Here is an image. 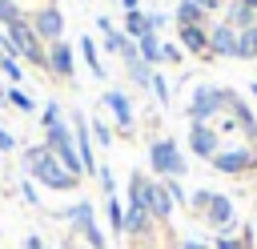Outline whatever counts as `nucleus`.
<instances>
[{"mask_svg": "<svg viewBox=\"0 0 257 249\" xmlns=\"http://www.w3.org/2000/svg\"><path fill=\"white\" fill-rule=\"evenodd\" d=\"M24 169H28L44 189H56V193H64V189H76V185H80V177H72V173H68V169L48 153V145H44V141L24 149Z\"/></svg>", "mask_w": 257, "mask_h": 249, "instance_id": "1", "label": "nucleus"}, {"mask_svg": "<svg viewBox=\"0 0 257 249\" xmlns=\"http://www.w3.org/2000/svg\"><path fill=\"white\" fill-rule=\"evenodd\" d=\"M229 100H233L229 88H213V84L193 88V100H189V125H217L221 112L229 108Z\"/></svg>", "mask_w": 257, "mask_h": 249, "instance_id": "2", "label": "nucleus"}, {"mask_svg": "<svg viewBox=\"0 0 257 249\" xmlns=\"http://www.w3.org/2000/svg\"><path fill=\"white\" fill-rule=\"evenodd\" d=\"M44 145H48V153H52L72 177H84V165H80V153H76V141H72V125H68V120L48 125V129H44Z\"/></svg>", "mask_w": 257, "mask_h": 249, "instance_id": "3", "label": "nucleus"}, {"mask_svg": "<svg viewBox=\"0 0 257 249\" xmlns=\"http://www.w3.org/2000/svg\"><path fill=\"white\" fill-rule=\"evenodd\" d=\"M149 165H153V173H157V181H165V177H185V169H189V161H185V153H181V145L173 141V137H157L153 145H149Z\"/></svg>", "mask_w": 257, "mask_h": 249, "instance_id": "4", "label": "nucleus"}, {"mask_svg": "<svg viewBox=\"0 0 257 249\" xmlns=\"http://www.w3.org/2000/svg\"><path fill=\"white\" fill-rule=\"evenodd\" d=\"M60 221H64V225H72V229H76L92 249H108V241H104V233H100L96 213H92V205H88V201H76V205L60 209Z\"/></svg>", "mask_w": 257, "mask_h": 249, "instance_id": "5", "label": "nucleus"}, {"mask_svg": "<svg viewBox=\"0 0 257 249\" xmlns=\"http://www.w3.org/2000/svg\"><path fill=\"white\" fill-rule=\"evenodd\" d=\"M217 173H225V177H245L253 165H257V149L253 145H221V153L209 161Z\"/></svg>", "mask_w": 257, "mask_h": 249, "instance_id": "6", "label": "nucleus"}, {"mask_svg": "<svg viewBox=\"0 0 257 249\" xmlns=\"http://www.w3.org/2000/svg\"><path fill=\"white\" fill-rule=\"evenodd\" d=\"M32 32L40 36V40H48V44H56V40H64V16H60V8L56 4H40L36 12H32Z\"/></svg>", "mask_w": 257, "mask_h": 249, "instance_id": "7", "label": "nucleus"}, {"mask_svg": "<svg viewBox=\"0 0 257 249\" xmlns=\"http://www.w3.org/2000/svg\"><path fill=\"white\" fill-rule=\"evenodd\" d=\"M201 221H205V225H213L217 233H233V225H237L233 197H225V193H213V201H209V209L201 213Z\"/></svg>", "mask_w": 257, "mask_h": 249, "instance_id": "8", "label": "nucleus"}, {"mask_svg": "<svg viewBox=\"0 0 257 249\" xmlns=\"http://www.w3.org/2000/svg\"><path fill=\"white\" fill-rule=\"evenodd\" d=\"M72 141H76V153H80V165H84V177H96V157H92V133H88V116L84 112H72Z\"/></svg>", "mask_w": 257, "mask_h": 249, "instance_id": "9", "label": "nucleus"}, {"mask_svg": "<svg viewBox=\"0 0 257 249\" xmlns=\"http://www.w3.org/2000/svg\"><path fill=\"white\" fill-rule=\"evenodd\" d=\"M189 149H193V157L213 161L221 153V133L213 125H189Z\"/></svg>", "mask_w": 257, "mask_h": 249, "instance_id": "10", "label": "nucleus"}, {"mask_svg": "<svg viewBox=\"0 0 257 249\" xmlns=\"http://www.w3.org/2000/svg\"><path fill=\"white\" fill-rule=\"evenodd\" d=\"M157 233V221H153V213L145 209V205H128L124 209V237H133V241H145L149 245V237Z\"/></svg>", "mask_w": 257, "mask_h": 249, "instance_id": "11", "label": "nucleus"}, {"mask_svg": "<svg viewBox=\"0 0 257 249\" xmlns=\"http://www.w3.org/2000/svg\"><path fill=\"white\" fill-rule=\"evenodd\" d=\"M229 116H233V125H237V133L245 137V145H253L257 141V116H253V108L233 92V100H229Z\"/></svg>", "mask_w": 257, "mask_h": 249, "instance_id": "12", "label": "nucleus"}, {"mask_svg": "<svg viewBox=\"0 0 257 249\" xmlns=\"http://www.w3.org/2000/svg\"><path fill=\"white\" fill-rule=\"evenodd\" d=\"M173 197H169V189H165V181H157L153 177V185H149V213H153V221L157 225H165L169 217H173Z\"/></svg>", "mask_w": 257, "mask_h": 249, "instance_id": "13", "label": "nucleus"}, {"mask_svg": "<svg viewBox=\"0 0 257 249\" xmlns=\"http://www.w3.org/2000/svg\"><path fill=\"white\" fill-rule=\"evenodd\" d=\"M209 56H237V28H229L225 20L209 28Z\"/></svg>", "mask_w": 257, "mask_h": 249, "instance_id": "14", "label": "nucleus"}, {"mask_svg": "<svg viewBox=\"0 0 257 249\" xmlns=\"http://www.w3.org/2000/svg\"><path fill=\"white\" fill-rule=\"evenodd\" d=\"M177 36H181V48H185V52L209 56V28H205V24H185Z\"/></svg>", "mask_w": 257, "mask_h": 249, "instance_id": "15", "label": "nucleus"}, {"mask_svg": "<svg viewBox=\"0 0 257 249\" xmlns=\"http://www.w3.org/2000/svg\"><path fill=\"white\" fill-rule=\"evenodd\" d=\"M44 52H48V72L68 80V76H72V48H68L64 40H56V44H48Z\"/></svg>", "mask_w": 257, "mask_h": 249, "instance_id": "16", "label": "nucleus"}, {"mask_svg": "<svg viewBox=\"0 0 257 249\" xmlns=\"http://www.w3.org/2000/svg\"><path fill=\"white\" fill-rule=\"evenodd\" d=\"M104 104L112 108V116H116V129H124V133H128V129H133V100H128L120 88H108V92H104Z\"/></svg>", "mask_w": 257, "mask_h": 249, "instance_id": "17", "label": "nucleus"}, {"mask_svg": "<svg viewBox=\"0 0 257 249\" xmlns=\"http://www.w3.org/2000/svg\"><path fill=\"white\" fill-rule=\"evenodd\" d=\"M225 24L237 28V32H241V28H253V24H257V12H253L249 4H241V0H229V8H225Z\"/></svg>", "mask_w": 257, "mask_h": 249, "instance_id": "18", "label": "nucleus"}, {"mask_svg": "<svg viewBox=\"0 0 257 249\" xmlns=\"http://www.w3.org/2000/svg\"><path fill=\"white\" fill-rule=\"evenodd\" d=\"M149 185H153L149 173H128V205H145L149 209Z\"/></svg>", "mask_w": 257, "mask_h": 249, "instance_id": "19", "label": "nucleus"}, {"mask_svg": "<svg viewBox=\"0 0 257 249\" xmlns=\"http://www.w3.org/2000/svg\"><path fill=\"white\" fill-rule=\"evenodd\" d=\"M137 48H141V56H145V64H161V52H165V40H161L157 32H145V36L137 40Z\"/></svg>", "mask_w": 257, "mask_h": 249, "instance_id": "20", "label": "nucleus"}, {"mask_svg": "<svg viewBox=\"0 0 257 249\" xmlns=\"http://www.w3.org/2000/svg\"><path fill=\"white\" fill-rule=\"evenodd\" d=\"M104 213H108V229L124 237V205H120V197H104Z\"/></svg>", "mask_w": 257, "mask_h": 249, "instance_id": "21", "label": "nucleus"}, {"mask_svg": "<svg viewBox=\"0 0 257 249\" xmlns=\"http://www.w3.org/2000/svg\"><path fill=\"white\" fill-rule=\"evenodd\" d=\"M237 56H245V60H257V24L237 32Z\"/></svg>", "mask_w": 257, "mask_h": 249, "instance_id": "22", "label": "nucleus"}, {"mask_svg": "<svg viewBox=\"0 0 257 249\" xmlns=\"http://www.w3.org/2000/svg\"><path fill=\"white\" fill-rule=\"evenodd\" d=\"M149 32V16L145 12H124V36L128 40H141Z\"/></svg>", "mask_w": 257, "mask_h": 249, "instance_id": "23", "label": "nucleus"}, {"mask_svg": "<svg viewBox=\"0 0 257 249\" xmlns=\"http://www.w3.org/2000/svg\"><path fill=\"white\" fill-rule=\"evenodd\" d=\"M80 56H84V64L92 68V76H104V64H100V56H96L92 36H80Z\"/></svg>", "mask_w": 257, "mask_h": 249, "instance_id": "24", "label": "nucleus"}, {"mask_svg": "<svg viewBox=\"0 0 257 249\" xmlns=\"http://www.w3.org/2000/svg\"><path fill=\"white\" fill-rule=\"evenodd\" d=\"M4 100H8L12 108H20V112H32V108H36V100H32V96H28V92H24L20 84H12V88H4Z\"/></svg>", "mask_w": 257, "mask_h": 249, "instance_id": "25", "label": "nucleus"}, {"mask_svg": "<svg viewBox=\"0 0 257 249\" xmlns=\"http://www.w3.org/2000/svg\"><path fill=\"white\" fill-rule=\"evenodd\" d=\"M173 16H177V24H181V28H185V24H201V20H205V12H201L193 0H181Z\"/></svg>", "mask_w": 257, "mask_h": 249, "instance_id": "26", "label": "nucleus"}, {"mask_svg": "<svg viewBox=\"0 0 257 249\" xmlns=\"http://www.w3.org/2000/svg\"><path fill=\"white\" fill-rule=\"evenodd\" d=\"M20 20H28L24 8H20L16 0H0V28H12V24H20Z\"/></svg>", "mask_w": 257, "mask_h": 249, "instance_id": "27", "label": "nucleus"}, {"mask_svg": "<svg viewBox=\"0 0 257 249\" xmlns=\"http://www.w3.org/2000/svg\"><path fill=\"white\" fill-rule=\"evenodd\" d=\"M249 245H253V233H249V229H245L241 237H237V233H221V237L213 241V249H249Z\"/></svg>", "mask_w": 257, "mask_h": 249, "instance_id": "28", "label": "nucleus"}, {"mask_svg": "<svg viewBox=\"0 0 257 249\" xmlns=\"http://www.w3.org/2000/svg\"><path fill=\"white\" fill-rule=\"evenodd\" d=\"M0 72H4L12 84H20V80H24V68H20V60H16V56H8V52L0 56Z\"/></svg>", "mask_w": 257, "mask_h": 249, "instance_id": "29", "label": "nucleus"}, {"mask_svg": "<svg viewBox=\"0 0 257 249\" xmlns=\"http://www.w3.org/2000/svg\"><path fill=\"white\" fill-rule=\"evenodd\" d=\"M88 133H92V141H96L100 149H108V145H112V129H108L104 120H88Z\"/></svg>", "mask_w": 257, "mask_h": 249, "instance_id": "30", "label": "nucleus"}, {"mask_svg": "<svg viewBox=\"0 0 257 249\" xmlns=\"http://www.w3.org/2000/svg\"><path fill=\"white\" fill-rule=\"evenodd\" d=\"M209 201H213V189H193V193H189V209H193L197 217L209 209Z\"/></svg>", "mask_w": 257, "mask_h": 249, "instance_id": "31", "label": "nucleus"}, {"mask_svg": "<svg viewBox=\"0 0 257 249\" xmlns=\"http://www.w3.org/2000/svg\"><path fill=\"white\" fill-rule=\"evenodd\" d=\"M56 120H64V108H60V100H48L44 112H40V125L48 129V125H56Z\"/></svg>", "mask_w": 257, "mask_h": 249, "instance_id": "32", "label": "nucleus"}, {"mask_svg": "<svg viewBox=\"0 0 257 249\" xmlns=\"http://www.w3.org/2000/svg\"><path fill=\"white\" fill-rule=\"evenodd\" d=\"M96 177H100L104 197H116V177H112V169H108V165H96Z\"/></svg>", "mask_w": 257, "mask_h": 249, "instance_id": "33", "label": "nucleus"}, {"mask_svg": "<svg viewBox=\"0 0 257 249\" xmlns=\"http://www.w3.org/2000/svg\"><path fill=\"white\" fill-rule=\"evenodd\" d=\"M165 189H169V197H173V205H189V193H185V185H181L177 177H165Z\"/></svg>", "mask_w": 257, "mask_h": 249, "instance_id": "34", "label": "nucleus"}, {"mask_svg": "<svg viewBox=\"0 0 257 249\" xmlns=\"http://www.w3.org/2000/svg\"><path fill=\"white\" fill-rule=\"evenodd\" d=\"M149 88L157 92V100H161V104H169V80H165L161 72H153V80H149Z\"/></svg>", "mask_w": 257, "mask_h": 249, "instance_id": "35", "label": "nucleus"}, {"mask_svg": "<svg viewBox=\"0 0 257 249\" xmlns=\"http://www.w3.org/2000/svg\"><path fill=\"white\" fill-rule=\"evenodd\" d=\"M124 40H128V36H124V32H116V28H108V32H104V44H108L112 52H120V48H124Z\"/></svg>", "mask_w": 257, "mask_h": 249, "instance_id": "36", "label": "nucleus"}, {"mask_svg": "<svg viewBox=\"0 0 257 249\" xmlns=\"http://www.w3.org/2000/svg\"><path fill=\"white\" fill-rule=\"evenodd\" d=\"M145 16H149V32H157V28L169 24V12H145Z\"/></svg>", "mask_w": 257, "mask_h": 249, "instance_id": "37", "label": "nucleus"}, {"mask_svg": "<svg viewBox=\"0 0 257 249\" xmlns=\"http://www.w3.org/2000/svg\"><path fill=\"white\" fill-rule=\"evenodd\" d=\"M12 149H16V137H12L4 125H0V153H12Z\"/></svg>", "mask_w": 257, "mask_h": 249, "instance_id": "38", "label": "nucleus"}, {"mask_svg": "<svg viewBox=\"0 0 257 249\" xmlns=\"http://www.w3.org/2000/svg\"><path fill=\"white\" fill-rule=\"evenodd\" d=\"M193 4H197L201 12H221V8L229 4V0H193Z\"/></svg>", "mask_w": 257, "mask_h": 249, "instance_id": "39", "label": "nucleus"}, {"mask_svg": "<svg viewBox=\"0 0 257 249\" xmlns=\"http://www.w3.org/2000/svg\"><path fill=\"white\" fill-rule=\"evenodd\" d=\"M20 197H24L28 205H36V201H40V197H36V189H32V181H24V185H20Z\"/></svg>", "mask_w": 257, "mask_h": 249, "instance_id": "40", "label": "nucleus"}, {"mask_svg": "<svg viewBox=\"0 0 257 249\" xmlns=\"http://www.w3.org/2000/svg\"><path fill=\"white\" fill-rule=\"evenodd\" d=\"M161 60H181V48H177V44H165V52H161Z\"/></svg>", "mask_w": 257, "mask_h": 249, "instance_id": "41", "label": "nucleus"}, {"mask_svg": "<svg viewBox=\"0 0 257 249\" xmlns=\"http://www.w3.org/2000/svg\"><path fill=\"white\" fill-rule=\"evenodd\" d=\"M181 249H213V245H205V241H197V237H185Z\"/></svg>", "mask_w": 257, "mask_h": 249, "instance_id": "42", "label": "nucleus"}, {"mask_svg": "<svg viewBox=\"0 0 257 249\" xmlns=\"http://www.w3.org/2000/svg\"><path fill=\"white\" fill-rule=\"evenodd\" d=\"M24 249H44V241H40L36 233H28V237H24Z\"/></svg>", "mask_w": 257, "mask_h": 249, "instance_id": "43", "label": "nucleus"}, {"mask_svg": "<svg viewBox=\"0 0 257 249\" xmlns=\"http://www.w3.org/2000/svg\"><path fill=\"white\" fill-rule=\"evenodd\" d=\"M120 8L124 12H141V0H120Z\"/></svg>", "mask_w": 257, "mask_h": 249, "instance_id": "44", "label": "nucleus"}, {"mask_svg": "<svg viewBox=\"0 0 257 249\" xmlns=\"http://www.w3.org/2000/svg\"><path fill=\"white\" fill-rule=\"evenodd\" d=\"M241 4H249V8H253V12H257V0H241Z\"/></svg>", "mask_w": 257, "mask_h": 249, "instance_id": "45", "label": "nucleus"}, {"mask_svg": "<svg viewBox=\"0 0 257 249\" xmlns=\"http://www.w3.org/2000/svg\"><path fill=\"white\" fill-rule=\"evenodd\" d=\"M249 92H253V100H257V80H253V84H249Z\"/></svg>", "mask_w": 257, "mask_h": 249, "instance_id": "46", "label": "nucleus"}, {"mask_svg": "<svg viewBox=\"0 0 257 249\" xmlns=\"http://www.w3.org/2000/svg\"><path fill=\"white\" fill-rule=\"evenodd\" d=\"M141 249H161V245H153V241H149V245H141Z\"/></svg>", "mask_w": 257, "mask_h": 249, "instance_id": "47", "label": "nucleus"}, {"mask_svg": "<svg viewBox=\"0 0 257 249\" xmlns=\"http://www.w3.org/2000/svg\"><path fill=\"white\" fill-rule=\"evenodd\" d=\"M0 104H8V100H4V88H0Z\"/></svg>", "mask_w": 257, "mask_h": 249, "instance_id": "48", "label": "nucleus"}]
</instances>
